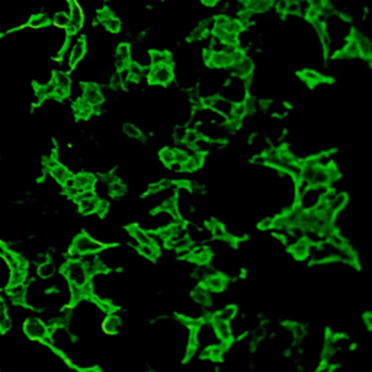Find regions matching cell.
Listing matches in <instances>:
<instances>
[{
    "label": "cell",
    "instance_id": "20",
    "mask_svg": "<svg viewBox=\"0 0 372 372\" xmlns=\"http://www.w3.org/2000/svg\"><path fill=\"white\" fill-rule=\"evenodd\" d=\"M130 236L131 239H134V242L137 243V246L138 244H151V243H154L153 236L150 234L149 231H146L144 228L137 227V225L130 227Z\"/></svg>",
    "mask_w": 372,
    "mask_h": 372
},
{
    "label": "cell",
    "instance_id": "44",
    "mask_svg": "<svg viewBox=\"0 0 372 372\" xmlns=\"http://www.w3.org/2000/svg\"><path fill=\"white\" fill-rule=\"evenodd\" d=\"M187 159H189V153L186 150L175 149V163L184 165Z\"/></svg>",
    "mask_w": 372,
    "mask_h": 372
},
{
    "label": "cell",
    "instance_id": "10",
    "mask_svg": "<svg viewBox=\"0 0 372 372\" xmlns=\"http://www.w3.org/2000/svg\"><path fill=\"white\" fill-rule=\"evenodd\" d=\"M80 261L83 263L86 272L89 277H93V275H97V274H102L106 271L105 265L102 263V261L96 256V255H86V256H82Z\"/></svg>",
    "mask_w": 372,
    "mask_h": 372
},
{
    "label": "cell",
    "instance_id": "36",
    "mask_svg": "<svg viewBox=\"0 0 372 372\" xmlns=\"http://www.w3.org/2000/svg\"><path fill=\"white\" fill-rule=\"evenodd\" d=\"M102 25H103L105 29H106L108 32H111V34H118V32H121V28H122L121 20L116 18V16H111L109 19L103 20Z\"/></svg>",
    "mask_w": 372,
    "mask_h": 372
},
{
    "label": "cell",
    "instance_id": "4",
    "mask_svg": "<svg viewBox=\"0 0 372 372\" xmlns=\"http://www.w3.org/2000/svg\"><path fill=\"white\" fill-rule=\"evenodd\" d=\"M173 79H175L173 64H157L150 67L149 80L153 85L168 86L173 82Z\"/></svg>",
    "mask_w": 372,
    "mask_h": 372
},
{
    "label": "cell",
    "instance_id": "41",
    "mask_svg": "<svg viewBox=\"0 0 372 372\" xmlns=\"http://www.w3.org/2000/svg\"><path fill=\"white\" fill-rule=\"evenodd\" d=\"M51 23H54L57 28H66L70 23V16L67 12H57L56 15L51 19Z\"/></svg>",
    "mask_w": 372,
    "mask_h": 372
},
{
    "label": "cell",
    "instance_id": "29",
    "mask_svg": "<svg viewBox=\"0 0 372 372\" xmlns=\"http://www.w3.org/2000/svg\"><path fill=\"white\" fill-rule=\"evenodd\" d=\"M208 230H209L211 236H212L214 239H218V240H225V239H228V236H230L228 231H227V228L224 227L223 224L215 221V220H211V221L208 223Z\"/></svg>",
    "mask_w": 372,
    "mask_h": 372
},
{
    "label": "cell",
    "instance_id": "56",
    "mask_svg": "<svg viewBox=\"0 0 372 372\" xmlns=\"http://www.w3.org/2000/svg\"><path fill=\"white\" fill-rule=\"evenodd\" d=\"M80 372H100V370H99V368H96V367H89V368L82 370Z\"/></svg>",
    "mask_w": 372,
    "mask_h": 372
},
{
    "label": "cell",
    "instance_id": "46",
    "mask_svg": "<svg viewBox=\"0 0 372 372\" xmlns=\"http://www.w3.org/2000/svg\"><path fill=\"white\" fill-rule=\"evenodd\" d=\"M285 13L286 15H291V16H297L299 15V4L298 3H288L286 4V9H285Z\"/></svg>",
    "mask_w": 372,
    "mask_h": 372
},
{
    "label": "cell",
    "instance_id": "45",
    "mask_svg": "<svg viewBox=\"0 0 372 372\" xmlns=\"http://www.w3.org/2000/svg\"><path fill=\"white\" fill-rule=\"evenodd\" d=\"M122 85H124L122 75H121V72H118V70H116V72L111 76V86L113 88V89H119Z\"/></svg>",
    "mask_w": 372,
    "mask_h": 372
},
{
    "label": "cell",
    "instance_id": "11",
    "mask_svg": "<svg viewBox=\"0 0 372 372\" xmlns=\"http://www.w3.org/2000/svg\"><path fill=\"white\" fill-rule=\"evenodd\" d=\"M86 53H88L86 39H85V38H80L75 45H73L72 53H70V57H69V66H70V69H75L76 66L85 58Z\"/></svg>",
    "mask_w": 372,
    "mask_h": 372
},
{
    "label": "cell",
    "instance_id": "54",
    "mask_svg": "<svg viewBox=\"0 0 372 372\" xmlns=\"http://www.w3.org/2000/svg\"><path fill=\"white\" fill-rule=\"evenodd\" d=\"M265 336H266V332H265V329H263V327H258V329L255 330V333H253L255 340H262Z\"/></svg>",
    "mask_w": 372,
    "mask_h": 372
},
{
    "label": "cell",
    "instance_id": "16",
    "mask_svg": "<svg viewBox=\"0 0 372 372\" xmlns=\"http://www.w3.org/2000/svg\"><path fill=\"white\" fill-rule=\"evenodd\" d=\"M310 247H311V243L308 242L305 237L302 239H298L295 240V243L291 246V255L298 259V261H302L305 259L307 256H310Z\"/></svg>",
    "mask_w": 372,
    "mask_h": 372
},
{
    "label": "cell",
    "instance_id": "8",
    "mask_svg": "<svg viewBox=\"0 0 372 372\" xmlns=\"http://www.w3.org/2000/svg\"><path fill=\"white\" fill-rule=\"evenodd\" d=\"M211 324H212V329L215 332L217 339L220 340V343L228 346L234 339L231 327H230V323L228 321H220V320H211Z\"/></svg>",
    "mask_w": 372,
    "mask_h": 372
},
{
    "label": "cell",
    "instance_id": "40",
    "mask_svg": "<svg viewBox=\"0 0 372 372\" xmlns=\"http://www.w3.org/2000/svg\"><path fill=\"white\" fill-rule=\"evenodd\" d=\"M159 157H160L162 163L169 168L170 165H173V163H175V150L170 149V147H165V149L160 150Z\"/></svg>",
    "mask_w": 372,
    "mask_h": 372
},
{
    "label": "cell",
    "instance_id": "33",
    "mask_svg": "<svg viewBox=\"0 0 372 372\" xmlns=\"http://www.w3.org/2000/svg\"><path fill=\"white\" fill-rule=\"evenodd\" d=\"M150 63L151 66H157V64H172L173 58L169 54L168 51H151L150 53Z\"/></svg>",
    "mask_w": 372,
    "mask_h": 372
},
{
    "label": "cell",
    "instance_id": "38",
    "mask_svg": "<svg viewBox=\"0 0 372 372\" xmlns=\"http://www.w3.org/2000/svg\"><path fill=\"white\" fill-rule=\"evenodd\" d=\"M199 138H201V134L198 132V130H195V128H187L185 138H184V143H185L189 149H193Z\"/></svg>",
    "mask_w": 372,
    "mask_h": 372
},
{
    "label": "cell",
    "instance_id": "37",
    "mask_svg": "<svg viewBox=\"0 0 372 372\" xmlns=\"http://www.w3.org/2000/svg\"><path fill=\"white\" fill-rule=\"evenodd\" d=\"M127 193V186L121 181H115L109 185V195L113 198H121Z\"/></svg>",
    "mask_w": 372,
    "mask_h": 372
},
{
    "label": "cell",
    "instance_id": "25",
    "mask_svg": "<svg viewBox=\"0 0 372 372\" xmlns=\"http://www.w3.org/2000/svg\"><path fill=\"white\" fill-rule=\"evenodd\" d=\"M189 259L193 262H196L198 265H206L211 261V252L205 247H190V255Z\"/></svg>",
    "mask_w": 372,
    "mask_h": 372
},
{
    "label": "cell",
    "instance_id": "18",
    "mask_svg": "<svg viewBox=\"0 0 372 372\" xmlns=\"http://www.w3.org/2000/svg\"><path fill=\"white\" fill-rule=\"evenodd\" d=\"M69 1V16H70V22L76 23L77 26H83L85 22V12L82 9V4L79 3V0H67Z\"/></svg>",
    "mask_w": 372,
    "mask_h": 372
},
{
    "label": "cell",
    "instance_id": "35",
    "mask_svg": "<svg viewBox=\"0 0 372 372\" xmlns=\"http://www.w3.org/2000/svg\"><path fill=\"white\" fill-rule=\"evenodd\" d=\"M301 79H302L307 85H311V86L318 85V83L323 82V76L320 75L317 70H304V72L301 73Z\"/></svg>",
    "mask_w": 372,
    "mask_h": 372
},
{
    "label": "cell",
    "instance_id": "21",
    "mask_svg": "<svg viewBox=\"0 0 372 372\" xmlns=\"http://www.w3.org/2000/svg\"><path fill=\"white\" fill-rule=\"evenodd\" d=\"M137 250L147 261H156L159 258V255H160V247L156 243H151V244H138Z\"/></svg>",
    "mask_w": 372,
    "mask_h": 372
},
{
    "label": "cell",
    "instance_id": "50",
    "mask_svg": "<svg viewBox=\"0 0 372 372\" xmlns=\"http://www.w3.org/2000/svg\"><path fill=\"white\" fill-rule=\"evenodd\" d=\"M335 371V365L329 364V362H323L321 365H318L314 372H333Z\"/></svg>",
    "mask_w": 372,
    "mask_h": 372
},
{
    "label": "cell",
    "instance_id": "14",
    "mask_svg": "<svg viewBox=\"0 0 372 372\" xmlns=\"http://www.w3.org/2000/svg\"><path fill=\"white\" fill-rule=\"evenodd\" d=\"M73 178H75L76 187H79L80 190H91V189H94L96 186V178L89 172H79L73 175Z\"/></svg>",
    "mask_w": 372,
    "mask_h": 372
},
{
    "label": "cell",
    "instance_id": "7",
    "mask_svg": "<svg viewBox=\"0 0 372 372\" xmlns=\"http://www.w3.org/2000/svg\"><path fill=\"white\" fill-rule=\"evenodd\" d=\"M231 75L236 77H242V79H250V76L255 72V63L250 57H243L242 61H239L237 64H231L230 67Z\"/></svg>",
    "mask_w": 372,
    "mask_h": 372
},
{
    "label": "cell",
    "instance_id": "32",
    "mask_svg": "<svg viewBox=\"0 0 372 372\" xmlns=\"http://www.w3.org/2000/svg\"><path fill=\"white\" fill-rule=\"evenodd\" d=\"M12 329V320L7 314V307L4 304V301L0 298V332L6 333Z\"/></svg>",
    "mask_w": 372,
    "mask_h": 372
},
{
    "label": "cell",
    "instance_id": "48",
    "mask_svg": "<svg viewBox=\"0 0 372 372\" xmlns=\"http://www.w3.org/2000/svg\"><path fill=\"white\" fill-rule=\"evenodd\" d=\"M108 211H109V202H108L106 199H100V201H99V205H97L96 214H97V215H105Z\"/></svg>",
    "mask_w": 372,
    "mask_h": 372
},
{
    "label": "cell",
    "instance_id": "13",
    "mask_svg": "<svg viewBox=\"0 0 372 372\" xmlns=\"http://www.w3.org/2000/svg\"><path fill=\"white\" fill-rule=\"evenodd\" d=\"M233 106H234V103H233V102H230L228 99H225V97H223V96L217 94V96H214V99H212V105H211V108H209V109L215 111L217 113H220V115L225 116V118H230V116H231V112H233Z\"/></svg>",
    "mask_w": 372,
    "mask_h": 372
},
{
    "label": "cell",
    "instance_id": "39",
    "mask_svg": "<svg viewBox=\"0 0 372 372\" xmlns=\"http://www.w3.org/2000/svg\"><path fill=\"white\" fill-rule=\"evenodd\" d=\"M227 32H231V34H234V35H240L243 31H244V26H243V23L239 20V19H228V22H227V25H225V28H224Z\"/></svg>",
    "mask_w": 372,
    "mask_h": 372
},
{
    "label": "cell",
    "instance_id": "28",
    "mask_svg": "<svg viewBox=\"0 0 372 372\" xmlns=\"http://www.w3.org/2000/svg\"><path fill=\"white\" fill-rule=\"evenodd\" d=\"M37 275L41 279H51L56 275V265L54 262L45 261L41 262L37 268Z\"/></svg>",
    "mask_w": 372,
    "mask_h": 372
},
{
    "label": "cell",
    "instance_id": "6",
    "mask_svg": "<svg viewBox=\"0 0 372 372\" xmlns=\"http://www.w3.org/2000/svg\"><path fill=\"white\" fill-rule=\"evenodd\" d=\"M82 99L85 102H88L92 108H97L103 103L105 96L100 91V88L96 83H85L83 89H82Z\"/></svg>",
    "mask_w": 372,
    "mask_h": 372
},
{
    "label": "cell",
    "instance_id": "3",
    "mask_svg": "<svg viewBox=\"0 0 372 372\" xmlns=\"http://www.w3.org/2000/svg\"><path fill=\"white\" fill-rule=\"evenodd\" d=\"M63 275L70 285H77V286H83L91 280V277L88 275L80 259L67 262L63 268Z\"/></svg>",
    "mask_w": 372,
    "mask_h": 372
},
{
    "label": "cell",
    "instance_id": "61",
    "mask_svg": "<svg viewBox=\"0 0 372 372\" xmlns=\"http://www.w3.org/2000/svg\"><path fill=\"white\" fill-rule=\"evenodd\" d=\"M0 298H1V297H0Z\"/></svg>",
    "mask_w": 372,
    "mask_h": 372
},
{
    "label": "cell",
    "instance_id": "52",
    "mask_svg": "<svg viewBox=\"0 0 372 372\" xmlns=\"http://www.w3.org/2000/svg\"><path fill=\"white\" fill-rule=\"evenodd\" d=\"M272 223H274V217H266L259 223V228H262V230L272 228Z\"/></svg>",
    "mask_w": 372,
    "mask_h": 372
},
{
    "label": "cell",
    "instance_id": "51",
    "mask_svg": "<svg viewBox=\"0 0 372 372\" xmlns=\"http://www.w3.org/2000/svg\"><path fill=\"white\" fill-rule=\"evenodd\" d=\"M308 3H310V7H311V9L320 12V9H321L327 1H326V0H308Z\"/></svg>",
    "mask_w": 372,
    "mask_h": 372
},
{
    "label": "cell",
    "instance_id": "57",
    "mask_svg": "<svg viewBox=\"0 0 372 372\" xmlns=\"http://www.w3.org/2000/svg\"><path fill=\"white\" fill-rule=\"evenodd\" d=\"M288 3H299L301 0H286Z\"/></svg>",
    "mask_w": 372,
    "mask_h": 372
},
{
    "label": "cell",
    "instance_id": "59",
    "mask_svg": "<svg viewBox=\"0 0 372 372\" xmlns=\"http://www.w3.org/2000/svg\"><path fill=\"white\" fill-rule=\"evenodd\" d=\"M244 1H247V0H244Z\"/></svg>",
    "mask_w": 372,
    "mask_h": 372
},
{
    "label": "cell",
    "instance_id": "42",
    "mask_svg": "<svg viewBox=\"0 0 372 372\" xmlns=\"http://www.w3.org/2000/svg\"><path fill=\"white\" fill-rule=\"evenodd\" d=\"M124 134H125L128 138H132V140H138V138L143 137L141 130H140L137 125H134V124H125V125H124Z\"/></svg>",
    "mask_w": 372,
    "mask_h": 372
},
{
    "label": "cell",
    "instance_id": "47",
    "mask_svg": "<svg viewBox=\"0 0 372 372\" xmlns=\"http://www.w3.org/2000/svg\"><path fill=\"white\" fill-rule=\"evenodd\" d=\"M111 16H113V12H112L111 9H108V7H102V9L97 12V19H99L100 23H102L103 20L109 19Z\"/></svg>",
    "mask_w": 372,
    "mask_h": 372
},
{
    "label": "cell",
    "instance_id": "5",
    "mask_svg": "<svg viewBox=\"0 0 372 372\" xmlns=\"http://www.w3.org/2000/svg\"><path fill=\"white\" fill-rule=\"evenodd\" d=\"M23 333L31 340H44L47 336L50 335V329L47 324L37 317H29L23 323Z\"/></svg>",
    "mask_w": 372,
    "mask_h": 372
},
{
    "label": "cell",
    "instance_id": "22",
    "mask_svg": "<svg viewBox=\"0 0 372 372\" xmlns=\"http://www.w3.org/2000/svg\"><path fill=\"white\" fill-rule=\"evenodd\" d=\"M272 4H274L272 0H247V1H244V7L253 13L268 12L272 7Z\"/></svg>",
    "mask_w": 372,
    "mask_h": 372
},
{
    "label": "cell",
    "instance_id": "49",
    "mask_svg": "<svg viewBox=\"0 0 372 372\" xmlns=\"http://www.w3.org/2000/svg\"><path fill=\"white\" fill-rule=\"evenodd\" d=\"M186 131H187L186 127H178V128H175V140H176L178 143H184Z\"/></svg>",
    "mask_w": 372,
    "mask_h": 372
},
{
    "label": "cell",
    "instance_id": "30",
    "mask_svg": "<svg viewBox=\"0 0 372 372\" xmlns=\"http://www.w3.org/2000/svg\"><path fill=\"white\" fill-rule=\"evenodd\" d=\"M237 316V307L236 305H225L221 310H218L211 320H220V321H231Z\"/></svg>",
    "mask_w": 372,
    "mask_h": 372
},
{
    "label": "cell",
    "instance_id": "2",
    "mask_svg": "<svg viewBox=\"0 0 372 372\" xmlns=\"http://www.w3.org/2000/svg\"><path fill=\"white\" fill-rule=\"evenodd\" d=\"M247 86H249V79H242L233 76V79L227 80L225 85L221 88V94L225 99H228L233 103H240L247 96Z\"/></svg>",
    "mask_w": 372,
    "mask_h": 372
},
{
    "label": "cell",
    "instance_id": "58",
    "mask_svg": "<svg viewBox=\"0 0 372 372\" xmlns=\"http://www.w3.org/2000/svg\"><path fill=\"white\" fill-rule=\"evenodd\" d=\"M1 37H3V34H1V32H0V38H1Z\"/></svg>",
    "mask_w": 372,
    "mask_h": 372
},
{
    "label": "cell",
    "instance_id": "31",
    "mask_svg": "<svg viewBox=\"0 0 372 372\" xmlns=\"http://www.w3.org/2000/svg\"><path fill=\"white\" fill-rule=\"evenodd\" d=\"M192 299L199 304V305H208L211 304V295H209V291L205 288L204 285L201 286H196L193 291H192Z\"/></svg>",
    "mask_w": 372,
    "mask_h": 372
},
{
    "label": "cell",
    "instance_id": "34",
    "mask_svg": "<svg viewBox=\"0 0 372 372\" xmlns=\"http://www.w3.org/2000/svg\"><path fill=\"white\" fill-rule=\"evenodd\" d=\"M26 272H28V271H25V269H12V272H10V278H9V283H7V288L25 283Z\"/></svg>",
    "mask_w": 372,
    "mask_h": 372
},
{
    "label": "cell",
    "instance_id": "43",
    "mask_svg": "<svg viewBox=\"0 0 372 372\" xmlns=\"http://www.w3.org/2000/svg\"><path fill=\"white\" fill-rule=\"evenodd\" d=\"M206 34H208V31H206V28H205L204 23H198V26L192 29L190 37L189 38H190L192 41H196V39H202V38H205Z\"/></svg>",
    "mask_w": 372,
    "mask_h": 372
},
{
    "label": "cell",
    "instance_id": "26",
    "mask_svg": "<svg viewBox=\"0 0 372 372\" xmlns=\"http://www.w3.org/2000/svg\"><path fill=\"white\" fill-rule=\"evenodd\" d=\"M51 82L54 83L56 88L64 89L67 92L72 91V79H70V76L67 75V73H64V72H58V70L54 72L53 77H51Z\"/></svg>",
    "mask_w": 372,
    "mask_h": 372
},
{
    "label": "cell",
    "instance_id": "9",
    "mask_svg": "<svg viewBox=\"0 0 372 372\" xmlns=\"http://www.w3.org/2000/svg\"><path fill=\"white\" fill-rule=\"evenodd\" d=\"M131 45L128 42H121L118 47H116V57H115V67L118 72L127 69L130 66L131 61Z\"/></svg>",
    "mask_w": 372,
    "mask_h": 372
},
{
    "label": "cell",
    "instance_id": "24",
    "mask_svg": "<svg viewBox=\"0 0 372 372\" xmlns=\"http://www.w3.org/2000/svg\"><path fill=\"white\" fill-rule=\"evenodd\" d=\"M48 172H50L51 178H53L56 182H58L60 185H63L64 181H67L70 176H73V173L70 172V169L67 168V166H64L63 163H58L57 166H54L53 169H50Z\"/></svg>",
    "mask_w": 372,
    "mask_h": 372
},
{
    "label": "cell",
    "instance_id": "53",
    "mask_svg": "<svg viewBox=\"0 0 372 372\" xmlns=\"http://www.w3.org/2000/svg\"><path fill=\"white\" fill-rule=\"evenodd\" d=\"M286 4H288V1H286V0H278V1H277V4H275L277 12H279V13H285Z\"/></svg>",
    "mask_w": 372,
    "mask_h": 372
},
{
    "label": "cell",
    "instance_id": "15",
    "mask_svg": "<svg viewBox=\"0 0 372 372\" xmlns=\"http://www.w3.org/2000/svg\"><path fill=\"white\" fill-rule=\"evenodd\" d=\"M351 38L356 41V44H358V47H359L361 57H362V58H367V60H368V58H371V54H372L371 41L365 37V35H362L361 32H358V31H352Z\"/></svg>",
    "mask_w": 372,
    "mask_h": 372
},
{
    "label": "cell",
    "instance_id": "12",
    "mask_svg": "<svg viewBox=\"0 0 372 372\" xmlns=\"http://www.w3.org/2000/svg\"><path fill=\"white\" fill-rule=\"evenodd\" d=\"M227 283H228V279L223 274H214L202 282V285L209 292H221L225 289Z\"/></svg>",
    "mask_w": 372,
    "mask_h": 372
},
{
    "label": "cell",
    "instance_id": "19",
    "mask_svg": "<svg viewBox=\"0 0 372 372\" xmlns=\"http://www.w3.org/2000/svg\"><path fill=\"white\" fill-rule=\"evenodd\" d=\"M225 348H227V346L223 345V343H214V345H211V346H206L204 351H202L201 356H202L204 359H209V361H214V362L221 361L224 354H225Z\"/></svg>",
    "mask_w": 372,
    "mask_h": 372
},
{
    "label": "cell",
    "instance_id": "60",
    "mask_svg": "<svg viewBox=\"0 0 372 372\" xmlns=\"http://www.w3.org/2000/svg\"><path fill=\"white\" fill-rule=\"evenodd\" d=\"M0 243H1V240H0Z\"/></svg>",
    "mask_w": 372,
    "mask_h": 372
},
{
    "label": "cell",
    "instance_id": "17",
    "mask_svg": "<svg viewBox=\"0 0 372 372\" xmlns=\"http://www.w3.org/2000/svg\"><path fill=\"white\" fill-rule=\"evenodd\" d=\"M99 201H100V198H99L97 195H94L92 198L79 199L76 204L79 206V212H80L82 215H92V214H96V211H97Z\"/></svg>",
    "mask_w": 372,
    "mask_h": 372
},
{
    "label": "cell",
    "instance_id": "27",
    "mask_svg": "<svg viewBox=\"0 0 372 372\" xmlns=\"http://www.w3.org/2000/svg\"><path fill=\"white\" fill-rule=\"evenodd\" d=\"M51 23V19L47 13H35L31 18L28 19V22L25 23V26L32 28V29H39V28H45Z\"/></svg>",
    "mask_w": 372,
    "mask_h": 372
},
{
    "label": "cell",
    "instance_id": "1",
    "mask_svg": "<svg viewBox=\"0 0 372 372\" xmlns=\"http://www.w3.org/2000/svg\"><path fill=\"white\" fill-rule=\"evenodd\" d=\"M105 247H106L105 243L93 239L91 234L80 233V234H77L75 239H73L72 247H70L72 261H79L82 256H86V255H97Z\"/></svg>",
    "mask_w": 372,
    "mask_h": 372
},
{
    "label": "cell",
    "instance_id": "23",
    "mask_svg": "<svg viewBox=\"0 0 372 372\" xmlns=\"http://www.w3.org/2000/svg\"><path fill=\"white\" fill-rule=\"evenodd\" d=\"M119 326H121V317L116 316L115 313L106 314L103 323H102V329L106 335H115L118 332Z\"/></svg>",
    "mask_w": 372,
    "mask_h": 372
},
{
    "label": "cell",
    "instance_id": "55",
    "mask_svg": "<svg viewBox=\"0 0 372 372\" xmlns=\"http://www.w3.org/2000/svg\"><path fill=\"white\" fill-rule=\"evenodd\" d=\"M202 1V4H205V6H215L220 0H201Z\"/></svg>",
    "mask_w": 372,
    "mask_h": 372
}]
</instances>
